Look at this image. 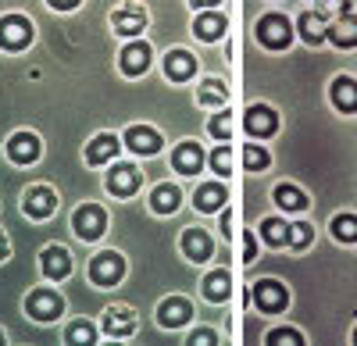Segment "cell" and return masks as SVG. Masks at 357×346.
<instances>
[{"label":"cell","mask_w":357,"mask_h":346,"mask_svg":"<svg viewBox=\"0 0 357 346\" xmlns=\"http://www.w3.org/2000/svg\"><path fill=\"white\" fill-rule=\"evenodd\" d=\"M126 143H129L136 154H158L161 150V136L154 129H143V125H132L126 132Z\"/></svg>","instance_id":"cell-12"},{"label":"cell","mask_w":357,"mask_h":346,"mask_svg":"<svg viewBox=\"0 0 357 346\" xmlns=\"http://www.w3.org/2000/svg\"><path fill=\"white\" fill-rule=\"evenodd\" d=\"M275 125H279V118H275L272 107L254 104V107L247 111V132H250V136H272Z\"/></svg>","instance_id":"cell-8"},{"label":"cell","mask_w":357,"mask_h":346,"mask_svg":"<svg viewBox=\"0 0 357 346\" xmlns=\"http://www.w3.org/2000/svg\"><path fill=\"white\" fill-rule=\"evenodd\" d=\"M225 33V18L222 15H200L197 18V36L200 40H218Z\"/></svg>","instance_id":"cell-25"},{"label":"cell","mask_w":357,"mask_h":346,"mask_svg":"<svg viewBox=\"0 0 357 346\" xmlns=\"http://www.w3.org/2000/svg\"><path fill=\"white\" fill-rule=\"evenodd\" d=\"M211 168L218 171V175H229V168H232V154H229V147H218V150L211 154Z\"/></svg>","instance_id":"cell-33"},{"label":"cell","mask_w":357,"mask_h":346,"mask_svg":"<svg viewBox=\"0 0 357 346\" xmlns=\"http://www.w3.org/2000/svg\"><path fill=\"white\" fill-rule=\"evenodd\" d=\"M146 65H151V47L146 43H129L122 50V72L126 75H139V72H146Z\"/></svg>","instance_id":"cell-13"},{"label":"cell","mask_w":357,"mask_h":346,"mask_svg":"<svg viewBox=\"0 0 357 346\" xmlns=\"http://www.w3.org/2000/svg\"><path fill=\"white\" fill-rule=\"evenodd\" d=\"M29 314H33L36 322H54L57 314H61V297L50 293V290H36L29 297Z\"/></svg>","instance_id":"cell-5"},{"label":"cell","mask_w":357,"mask_h":346,"mask_svg":"<svg viewBox=\"0 0 357 346\" xmlns=\"http://www.w3.org/2000/svg\"><path fill=\"white\" fill-rule=\"evenodd\" d=\"M193 68H197V61H193V57H190L186 50H172V54L165 57V72H168L172 79H178V82L190 79V75H193Z\"/></svg>","instance_id":"cell-19"},{"label":"cell","mask_w":357,"mask_h":346,"mask_svg":"<svg viewBox=\"0 0 357 346\" xmlns=\"http://www.w3.org/2000/svg\"><path fill=\"white\" fill-rule=\"evenodd\" d=\"M261 233H264V239L272 243V246H282V243H289V225H282L279 218H268V221L261 225Z\"/></svg>","instance_id":"cell-28"},{"label":"cell","mask_w":357,"mask_h":346,"mask_svg":"<svg viewBox=\"0 0 357 346\" xmlns=\"http://www.w3.org/2000/svg\"><path fill=\"white\" fill-rule=\"evenodd\" d=\"M211 136H218V139L232 136V118H229V114H215V118H211Z\"/></svg>","instance_id":"cell-34"},{"label":"cell","mask_w":357,"mask_h":346,"mask_svg":"<svg viewBox=\"0 0 357 346\" xmlns=\"http://www.w3.org/2000/svg\"><path fill=\"white\" fill-rule=\"evenodd\" d=\"M50 4H54L57 11H68V8H75V4H79V0H50Z\"/></svg>","instance_id":"cell-41"},{"label":"cell","mask_w":357,"mask_h":346,"mask_svg":"<svg viewBox=\"0 0 357 346\" xmlns=\"http://www.w3.org/2000/svg\"><path fill=\"white\" fill-rule=\"evenodd\" d=\"M354 339H357V332H354Z\"/></svg>","instance_id":"cell-44"},{"label":"cell","mask_w":357,"mask_h":346,"mask_svg":"<svg viewBox=\"0 0 357 346\" xmlns=\"http://www.w3.org/2000/svg\"><path fill=\"white\" fill-rule=\"evenodd\" d=\"M8 257V239H4V233H0V261Z\"/></svg>","instance_id":"cell-42"},{"label":"cell","mask_w":357,"mask_h":346,"mask_svg":"<svg viewBox=\"0 0 357 346\" xmlns=\"http://www.w3.org/2000/svg\"><path fill=\"white\" fill-rule=\"evenodd\" d=\"M54 207H57V196L47 186L33 189V193H29V200H25V211L33 214V218H47V214H54Z\"/></svg>","instance_id":"cell-17"},{"label":"cell","mask_w":357,"mask_h":346,"mask_svg":"<svg viewBox=\"0 0 357 346\" xmlns=\"http://www.w3.org/2000/svg\"><path fill=\"white\" fill-rule=\"evenodd\" d=\"M311 228L307 225H289V246H296V250H301V246H307L311 243Z\"/></svg>","instance_id":"cell-32"},{"label":"cell","mask_w":357,"mask_h":346,"mask_svg":"<svg viewBox=\"0 0 357 346\" xmlns=\"http://www.w3.org/2000/svg\"><path fill=\"white\" fill-rule=\"evenodd\" d=\"M0 339H4V336H0Z\"/></svg>","instance_id":"cell-45"},{"label":"cell","mask_w":357,"mask_h":346,"mask_svg":"<svg viewBox=\"0 0 357 346\" xmlns=\"http://www.w3.org/2000/svg\"><path fill=\"white\" fill-rule=\"evenodd\" d=\"M114 29L118 33H126V36H136V33H143L146 29V11L143 8H136V4H126V8H118L114 11Z\"/></svg>","instance_id":"cell-7"},{"label":"cell","mask_w":357,"mask_h":346,"mask_svg":"<svg viewBox=\"0 0 357 346\" xmlns=\"http://www.w3.org/2000/svg\"><path fill=\"white\" fill-rule=\"evenodd\" d=\"M43 272H47L50 278H65V275L72 272L68 253H65L61 246H50V250H43Z\"/></svg>","instance_id":"cell-20"},{"label":"cell","mask_w":357,"mask_h":346,"mask_svg":"<svg viewBox=\"0 0 357 346\" xmlns=\"http://www.w3.org/2000/svg\"><path fill=\"white\" fill-rule=\"evenodd\" d=\"M107 186H111V193H118V196H129V193L139 189V171H136L132 164H118L111 175H107Z\"/></svg>","instance_id":"cell-10"},{"label":"cell","mask_w":357,"mask_h":346,"mask_svg":"<svg viewBox=\"0 0 357 346\" xmlns=\"http://www.w3.org/2000/svg\"><path fill=\"white\" fill-rule=\"evenodd\" d=\"M190 4H197V8H211V4H218V0H190Z\"/></svg>","instance_id":"cell-43"},{"label":"cell","mask_w":357,"mask_h":346,"mask_svg":"<svg viewBox=\"0 0 357 346\" xmlns=\"http://www.w3.org/2000/svg\"><path fill=\"white\" fill-rule=\"evenodd\" d=\"M268 343L293 346V343H304V339H301V332H293V329H275V332H268Z\"/></svg>","instance_id":"cell-36"},{"label":"cell","mask_w":357,"mask_h":346,"mask_svg":"<svg viewBox=\"0 0 357 346\" xmlns=\"http://www.w3.org/2000/svg\"><path fill=\"white\" fill-rule=\"evenodd\" d=\"M301 36H304L307 43H321L325 36H329V25H325L321 11H314V15H304V18H301Z\"/></svg>","instance_id":"cell-23"},{"label":"cell","mask_w":357,"mask_h":346,"mask_svg":"<svg viewBox=\"0 0 357 346\" xmlns=\"http://www.w3.org/2000/svg\"><path fill=\"white\" fill-rule=\"evenodd\" d=\"M225 204V189L222 186H200L197 189V207L200 211H218Z\"/></svg>","instance_id":"cell-26"},{"label":"cell","mask_w":357,"mask_h":346,"mask_svg":"<svg viewBox=\"0 0 357 346\" xmlns=\"http://www.w3.org/2000/svg\"><path fill=\"white\" fill-rule=\"evenodd\" d=\"M350 11V0H321V18H340V15H347Z\"/></svg>","instance_id":"cell-35"},{"label":"cell","mask_w":357,"mask_h":346,"mask_svg":"<svg viewBox=\"0 0 357 346\" xmlns=\"http://www.w3.org/2000/svg\"><path fill=\"white\" fill-rule=\"evenodd\" d=\"M204 293H207V300H225V297H229V275H225V272L207 275V282H204Z\"/></svg>","instance_id":"cell-29"},{"label":"cell","mask_w":357,"mask_h":346,"mask_svg":"<svg viewBox=\"0 0 357 346\" xmlns=\"http://www.w3.org/2000/svg\"><path fill=\"white\" fill-rule=\"evenodd\" d=\"M190 314H193V307L186 304V300H165L161 307H158V322L165 325V329H178V325H186L190 322Z\"/></svg>","instance_id":"cell-9"},{"label":"cell","mask_w":357,"mask_h":346,"mask_svg":"<svg viewBox=\"0 0 357 346\" xmlns=\"http://www.w3.org/2000/svg\"><path fill=\"white\" fill-rule=\"evenodd\" d=\"M36 157H40V139H36L33 132H18V136L11 139V161L33 164Z\"/></svg>","instance_id":"cell-14"},{"label":"cell","mask_w":357,"mask_h":346,"mask_svg":"<svg viewBox=\"0 0 357 346\" xmlns=\"http://www.w3.org/2000/svg\"><path fill=\"white\" fill-rule=\"evenodd\" d=\"M333 104L343 111H357V82L354 79H336L333 82Z\"/></svg>","instance_id":"cell-22"},{"label":"cell","mask_w":357,"mask_h":346,"mask_svg":"<svg viewBox=\"0 0 357 346\" xmlns=\"http://www.w3.org/2000/svg\"><path fill=\"white\" fill-rule=\"evenodd\" d=\"M172 164H175V171H183V175H193L204 164V154H200L197 143H178L175 154H172Z\"/></svg>","instance_id":"cell-11"},{"label":"cell","mask_w":357,"mask_h":346,"mask_svg":"<svg viewBox=\"0 0 357 346\" xmlns=\"http://www.w3.org/2000/svg\"><path fill=\"white\" fill-rule=\"evenodd\" d=\"M243 261H247V265L254 261V239H250V236H243Z\"/></svg>","instance_id":"cell-40"},{"label":"cell","mask_w":357,"mask_h":346,"mask_svg":"<svg viewBox=\"0 0 357 346\" xmlns=\"http://www.w3.org/2000/svg\"><path fill=\"white\" fill-rule=\"evenodd\" d=\"M68 339H72V343H93V329H89L86 322H79V325L68 329Z\"/></svg>","instance_id":"cell-38"},{"label":"cell","mask_w":357,"mask_h":346,"mask_svg":"<svg viewBox=\"0 0 357 346\" xmlns=\"http://www.w3.org/2000/svg\"><path fill=\"white\" fill-rule=\"evenodd\" d=\"M200 104H225V86L218 79H207L200 86Z\"/></svg>","instance_id":"cell-31"},{"label":"cell","mask_w":357,"mask_h":346,"mask_svg":"<svg viewBox=\"0 0 357 346\" xmlns=\"http://www.w3.org/2000/svg\"><path fill=\"white\" fill-rule=\"evenodd\" d=\"M72 225H75V233L82 236V239H97L104 228H107V218H104V211L100 207H79L75 211V218H72Z\"/></svg>","instance_id":"cell-4"},{"label":"cell","mask_w":357,"mask_h":346,"mask_svg":"<svg viewBox=\"0 0 357 346\" xmlns=\"http://www.w3.org/2000/svg\"><path fill=\"white\" fill-rule=\"evenodd\" d=\"M118 154V139L114 136H97L93 143H89V150H86V161L89 164H104Z\"/></svg>","instance_id":"cell-21"},{"label":"cell","mask_w":357,"mask_h":346,"mask_svg":"<svg viewBox=\"0 0 357 346\" xmlns=\"http://www.w3.org/2000/svg\"><path fill=\"white\" fill-rule=\"evenodd\" d=\"M151 207H154L158 214H172V211L178 207V189H175V186H158Z\"/></svg>","instance_id":"cell-24"},{"label":"cell","mask_w":357,"mask_h":346,"mask_svg":"<svg viewBox=\"0 0 357 346\" xmlns=\"http://www.w3.org/2000/svg\"><path fill=\"white\" fill-rule=\"evenodd\" d=\"M104 329H107V336H129L136 329V318H132L126 307H111L104 314Z\"/></svg>","instance_id":"cell-18"},{"label":"cell","mask_w":357,"mask_h":346,"mask_svg":"<svg viewBox=\"0 0 357 346\" xmlns=\"http://www.w3.org/2000/svg\"><path fill=\"white\" fill-rule=\"evenodd\" d=\"M190 343H197V346H211V343H215V332H193Z\"/></svg>","instance_id":"cell-39"},{"label":"cell","mask_w":357,"mask_h":346,"mask_svg":"<svg viewBox=\"0 0 357 346\" xmlns=\"http://www.w3.org/2000/svg\"><path fill=\"white\" fill-rule=\"evenodd\" d=\"M29 40H33V25H29L22 15H8L4 22H0V47L22 50V47H29Z\"/></svg>","instance_id":"cell-2"},{"label":"cell","mask_w":357,"mask_h":346,"mask_svg":"<svg viewBox=\"0 0 357 346\" xmlns=\"http://www.w3.org/2000/svg\"><path fill=\"white\" fill-rule=\"evenodd\" d=\"M183 250H186L190 261H207V257H211V239H207V233H200V228H186Z\"/></svg>","instance_id":"cell-16"},{"label":"cell","mask_w":357,"mask_h":346,"mask_svg":"<svg viewBox=\"0 0 357 346\" xmlns=\"http://www.w3.org/2000/svg\"><path fill=\"white\" fill-rule=\"evenodd\" d=\"M333 236H340L343 243H354L357 239V218L354 214H340L333 221Z\"/></svg>","instance_id":"cell-30"},{"label":"cell","mask_w":357,"mask_h":346,"mask_svg":"<svg viewBox=\"0 0 357 346\" xmlns=\"http://www.w3.org/2000/svg\"><path fill=\"white\" fill-rule=\"evenodd\" d=\"M275 200H279V207H286V211H301L307 204V196L296 189V186H279L275 189Z\"/></svg>","instance_id":"cell-27"},{"label":"cell","mask_w":357,"mask_h":346,"mask_svg":"<svg viewBox=\"0 0 357 346\" xmlns=\"http://www.w3.org/2000/svg\"><path fill=\"white\" fill-rule=\"evenodd\" d=\"M257 40H261L264 47H272V50H282V47H289V40H293V29H289V22H286L282 15H264V18L257 22Z\"/></svg>","instance_id":"cell-1"},{"label":"cell","mask_w":357,"mask_h":346,"mask_svg":"<svg viewBox=\"0 0 357 346\" xmlns=\"http://www.w3.org/2000/svg\"><path fill=\"white\" fill-rule=\"evenodd\" d=\"M243 161H247V168H254V171H257V168H264V164H268V154H264L261 147H247Z\"/></svg>","instance_id":"cell-37"},{"label":"cell","mask_w":357,"mask_h":346,"mask_svg":"<svg viewBox=\"0 0 357 346\" xmlns=\"http://www.w3.org/2000/svg\"><path fill=\"white\" fill-rule=\"evenodd\" d=\"M286 290L279 282H272V278H264V282H257L254 285V304L261 307V310H282L286 307Z\"/></svg>","instance_id":"cell-6"},{"label":"cell","mask_w":357,"mask_h":346,"mask_svg":"<svg viewBox=\"0 0 357 346\" xmlns=\"http://www.w3.org/2000/svg\"><path fill=\"white\" fill-rule=\"evenodd\" d=\"M122 272H126V265H122L118 253H97L93 265H89V275H93L97 285H114L118 278H122Z\"/></svg>","instance_id":"cell-3"},{"label":"cell","mask_w":357,"mask_h":346,"mask_svg":"<svg viewBox=\"0 0 357 346\" xmlns=\"http://www.w3.org/2000/svg\"><path fill=\"white\" fill-rule=\"evenodd\" d=\"M329 40L336 47H357V18L354 15H340L333 25H329Z\"/></svg>","instance_id":"cell-15"}]
</instances>
